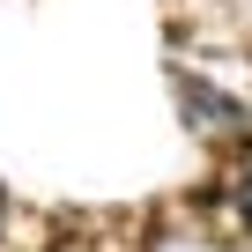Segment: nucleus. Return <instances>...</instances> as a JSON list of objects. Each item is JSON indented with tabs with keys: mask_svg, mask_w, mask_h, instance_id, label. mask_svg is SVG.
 Segmentation results:
<instances>
[{
	"mask_svg": "<svg viewBox=\"0 0 252 252\" xmlns=\"http://www.w3.org/2000/svg\"><path fill=\"white\" fill-rule=\"evenodd\" d=\"M178 104H186V119H200L208 134H230V126H245V104L237 96H222V89H208L200 74H186L178 82Z\"/></svg>",
	"mask_w": 252,
	"mask_h": 252,
	"instance_id": "f257e3e1",
	"label": "nucleus"
},
{
	"mask_svg": "<svg viewBox=\"0 0 252 252\" xmlns=\"http://www.w3.org/2000/svg\"><path fill=\"white\" fill-rule=\"evenodd\" d=\"M237 208H245V222H252V178H245V186H237Z\"/></svg>",
	"mask_w": 252,
	"mask_h": 252,
	"instance_id": "f03ea898",
	"label": "nucleus"
}]
</instances>
